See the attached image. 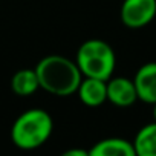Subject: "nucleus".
Returning <instances> with one entry per match:
<instances>
[{"label": "nucleus", "instance_id": "obj_1", "mask_svg": "<svg viewBox=\"0 0 156 156\" xmlns=\"http://www.w3.org/2000/svg\"><path fill=\"white\" fill-rule=\"evenodd\" d=\"M35 72L40 89L55 97H69L75 94L83 80V73L75 61L55 54L43 57L37 63Z\"/></svg>", "mask_w": 156, "mask_h": 156}, {"label": "nucleus", "instance_id": "obj_2", "mask_svg": "<svg viewBox=\"0 0 156 156\" xmlns=\"http://www.w3.org/2000/svg\"><path fill=\"white\" fill-rule=\"evenodd\" d=\"M54 129L52 116L43 109H29L17 116L11 127V139L22 150H34L43 145Z\"/></svg>", "mask_w": 156, "mask_h": 156}, {"label": "nucleus", "instance_id": "obj_3", "mask_svg": "<svg viewBox=\"0 0 156 156\" xmlns=\"http://www.w3.org/2000/svg\"><path fill=\"white\" fill-rule=\"evenodd\" d=\"M75 63L83 76L107 81L115 70L116 57L109 43L104 40L92 38L78 48Z\"/></svg>", "mask_w": 156, "mask_h": 156}, {"label": "nucleus", "instance_id": "obj_4", "mask_svg": "<svg viewBox=\"0 0 156 156\" xmlns=\"http://www.w3.org/2000/svg\"><path fill=\"white\" fill-rule=\"evenodd\" d=\"M119 16L127 28H144L156 17V0H124Z\"/></svg>", "mask_w": 156, "mask_h": 156}, {"label": "nucleus", "instance_id": "obj_5", "mask_svg": "<svg viewBox=\"0 0 156 156\" xmlns=\"http://www.w3.org/2000/svg\"><path fill=\"white\" fill-rule=\"evenodd\" d=\"M138 100L136 87L133 80L124 76L109 78L107 80V101L116 107H130Z\"/></svg>", "mask_w": 156, "mask_h": 156}, {"label": "nucleus", "instance_id": "obj_6", "mask_svg": "<svg viewBox=\"0 0 156 156\" xmlns=\"http://www.w3.org/2000/svg\"><path fill=\"white\" fill-rule=\"evenodd\" d=\"M133 83L138 100L153 106L156 103V61L142 64L135 73Z\"/></svg>", "mask_w": 156, "mask_h": 156}, {"label": "nucleus", "instance_id": "obj_7", "mask_svg": "<svg viewBox=\"0 0 156 156\" xmlns=\"http://www.w3.org/2000/svg\"><path fill=\"white\" fill-rule=\"evenodd\" d=\"M80 101L89 107H98L107 101V81L98 78L83 76V80L76 89Z\"/></svg>", "mask_w": 156, "mask_h": 156}, {"label": "nucleus", "instance_id": "obj_8", "mask_svg": "<svg viewBox=\"0 0 156 156\" xmlns=\"http://www.w3.org/2000/svg\"><path fill=\"white\" fill-rule=\"evenodd\" d=\"M90 156H135L133 142L122 138H106L94 144L89 150Z\"/></svg>", "mask_w": 156, "mask_h": 156}, {"label": "nucleus", "instance_id": "obj_9", "mask_svg": "<svg viewBox=\"0 0 156 156\" xmlns=\"http://www.w3.org/2000/svg\"><path fill=\"white\" fill-rule=\"evenodd\" d=\"M11 89L19 97H31L40 89L35 69H20L11 78Z\"/></svg>", "mask_w": 156, "mask_h": 156}, {"label": "nucleus", "instance_id": "obj_10", "mask_svg": "<svg viewBox=\"0 0 156 156\" xmlns=\"http://www.w3.org/2000/svg\"><path fill=\"white\" fill-rule=\"evenodd\" d=\"M133 147L138 156H156V121L139 129Z\"/></svg>", "mask_w": 156, "mask_h": 156}, {"label": "nucleus", "instance_id": "obj_11", "mask_svg": "<svg viewBox=\"0 0 156 156\" xmlns=\"http://www.w3.org/2000/svg\"><path fill=\"white\" fill-rule=\"evenodd\" d=\"M64 154H66V156H73V154H75V156H87L89 151H87V150H76V148H75V150H69V151H66Z\"/></svg>", "mask_w": 156, "mask_h": 156}, {"label": "nucleus", "instance_id": "obj_12", "mask_svg": "<svg viewBox=\"0 0 156 156\" xmlns=\"http://www.w3.org/2000/svg\"><path fill=\"white\" fill-rule=\"evenodd\" d=\"M153 118H154V121H156V103L153 104Z\"/></svg>", "mask_w": 156, "mask_h": 156}]
</instances>
